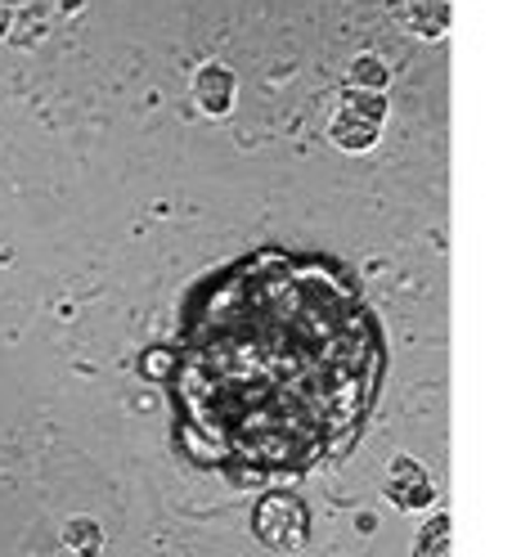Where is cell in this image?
<instances>
[{"mask_svg":"<svg viewBox=\"0 0 530 557\" xmlns=\"http://www.w3.org/2000/svg\"><path fill=\"white\" fill-rule=\"evenodd\" d=\"M414 557H449V517L445 512L422 527V535L414 544Z\"/></svg>","mask_w":530,"mask_h":557,"instance_id":"ba28073f","label":"cell"},{"mask_svg":"<svg viewBox=\"0 0 530 557\" xmlns=\"http://www.w3.org/2000/svg\"><path fill=\"white\" fill-rule=\"evenodd\" d=\"M63 540H67V548L73 553H82V557H99L103 553V531L95 527V521H67V531H63Z\"/></svg>","mask_w":530,"mask_h":557,"instance_id":"52a82bcc","label":"cell"},{"mask_svg":"<svg viewBox=\"0 0 530 557\" xmlns=\"http://www.w3.org/2000/svg\"><path fill=\"white\" fill-rule=\"evenodd\" d=\"M392 476H405V485H400V481L392 485V499H396L400 508H428V504H432V485H428V476L418 472V463L396 459V463H392Z\"/></svg>","mask_w":530,"mask_h":557,"instance_id":"5b68a950","label":"cell"},{"mask_svg":"<svg viewBox=\"0 0 530 557\" xmlns=\"http://www.w3.org/2000/svg\"><path fill=\"white\" fill-rule=\"evenodd\" d=\"M386 77H392V73H386V63L378 54H360L356 63H350V86H356V90H382Z\"/></svg>","mask_w":530,"mask_h":557,"instance_id":"9c48e42d","label":"cell"},{"mask_svg":"<svg viewBox=\"0 0 530 557\" xmlns=\"http://www.w3.org/2000/svg\"><path fill=\"white\" fill-rule=\"evenodd\" d=\"M198 103L207 113H230V103H234V73L221 63H207L202 73H198V86H194Z\"/></svg>","mask_w":530,"mask_h":557,"instance_id":"3957f363","label":"cell"},{"mask_svg":"<svg viewBox=\"0 0 530 557\" xmlns=\"http://www.w3.org/2000/svg\"><path fill=\"white\" fill-rule=\"evenodd\" d=\"M139 369H145V377L167 382V377H171V369H175V356H171V351H149L145 360H139Z\"/></svg>","mask_w":530,"mask_h":557,"instance_id":"8fae6325","label":"cell"},{"mask_svg":"<svg viewBox=\"0 0 530 557\" xmlns=\"http://www.w3.org/2000/svg\"><path fill=\"white\" fill-rule=\"evenodd\" d=\"M171 356L175 441L234 481L342 459L386 373L356 274L293 248H257L202 274Z\"/></svg>","mask_w":530,"mask_h":557,"instance_id":"6da1fadb","label":"cell"},{"mask_svg":"<svg viewBox=\"0 0 530 557\" xmlns=\"http://www.w3.org/2000/svg\"><path fill=\"white\" fill-rule=\"evenodd\" d=\"M409 23H414L418 37H441L445 23H449V0H414Z\"/></svg>","mask_w":530,"mask_h":557,"instance_id":"8992f818","label":"cell"},{"mask_svg":"<svg viewBox=\"0 0 530 557\" xmlns=\"http://www.w3.org/2000/svg\"><path fill=\"white\" fill-rule=\"evenodd\" d=\"M252 531L270 548H301L310 531V512L297 495H266L252 512Z\"/></svg>","mask_w":530,"mask_h":557,"instance_id":"7a4b0ae2","label":"cell"},{"mask_svg":"<svg viewBox=\"0 0 530 557\" xmlns=\"http://www.w3.org/2000/svg\"><path fill=\"white\" fill-rule=\"evenodd\" d=\"M329 135H333V145H337V149L360 153V149H373V145H378V122H369V117H356V113L337 109V117H333Z\"/></svg>","mask_w":530,"mask_h":557,"instance_id":"277c9868","label":"cell"},{"mask_svg":"<svg viewBox=\"0 0 530 557\" xmlns=\"http://www.w3.org/2000/svg\"><path fill=\"white\" fill-rule=\"evenodd\" d=\"M342 109H346V113H356V117H369V122H382L386 103H382L378 90H356V86H350V90L342 95Z\"/></svg>","mask_w":530,"mask_h":557,"instance_id":"30bf717a","label":"cell"}]
</instances>
